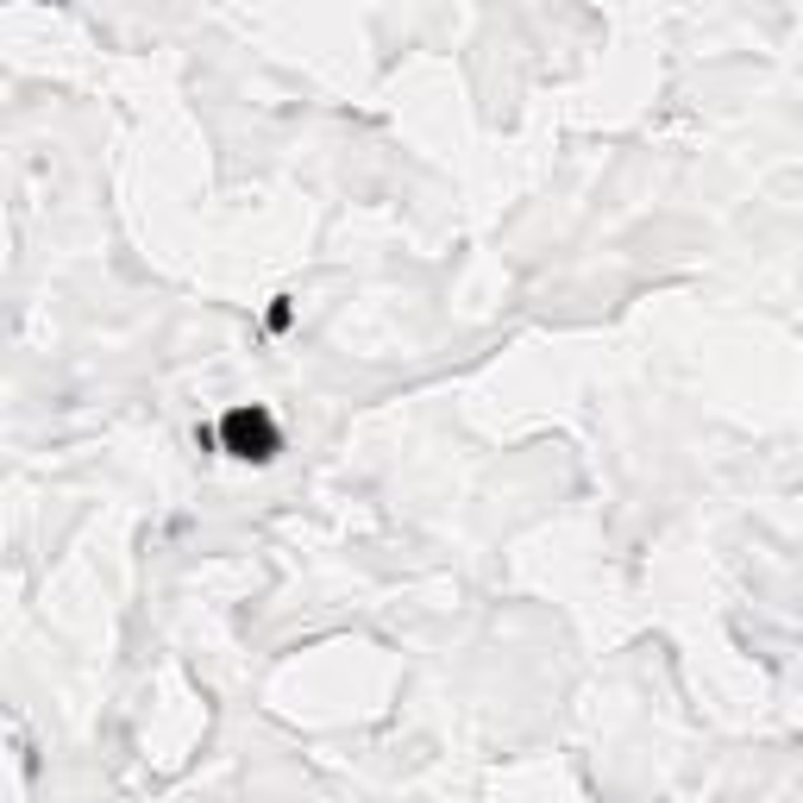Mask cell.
<instances>
[{
    "mask_svg": "<svg viewBox=\"0 0 803 803\" xmlns=\"http://www.w3.org/2000/svg\"><path fill=\"white\" fill-rule=\"evenodd\" d=\"M226 433L239 440V452H245V458H264V452H271V421H264V415H232V421H226Z\"/></svg>",
    "mask_w": 803,
    "mask_h": 803,
    "instance_id": "obj_1",
    "label": "cell"
}]
</instances>
